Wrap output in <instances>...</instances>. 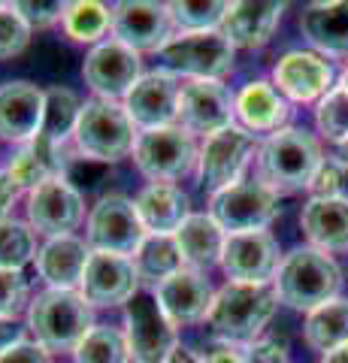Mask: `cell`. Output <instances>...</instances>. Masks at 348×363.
Returning <instances> with one entry per match:
<instances>
[{
    "instance_id": "1",
    "label": "cell",
    "mask_w": 348,
    "mask_h": 363,
    "mask_svg": "<svg viewBox=\"0 0 348 363\" xmlns=\"http://www.w3.org/2000/svg\"><path fill=\"white\" fill-rule=\"evenodd\" d=\"M276 297L291 309L315 312L318 306L336 300L342 288V269L321 248H294L276 272Z\"/></svg>"
},
{
    "instance_id": "2",
    "label": "cell",
    "mask_w": 348,
    "mask_h": 363,
    "mask_svg": "<svg viewBox=\"0 0 348 363\" xmlns=\"http://www.w3.org/2000/svg\"><path fill=\"white\" fill-rule=\"evenodd\" d=\"M321 161H324L321 145L306 128L276 130L257 152L261 182L273 188L276 194H294V191L303 188L309 191V182Z\"/></svg>"
},
{
    "instance_id": "3",
    "label": "cell",
    "mask_w": 348,
    "mask_h": 363,
    "mask_svg": "<svg viewBox=\"0 0 348 363\" xmlns=\"http://www.w3.org/2000/svg\"><path fill=\"white\" fill-rule=\"evenodd\" d=\"M276 288L273 285H242V281H228L209 309L212 333L224 342H245L252 345L261 330L276 315Z\"/></svg>"
},
{
    "instance_id": "4",
    "label": "cell",
    "mask_w": 348,
    "mask_h": 363,
    "mask_svg": "<svg viewBox=\"0 0 348 363\" xmlns=\"http://www.w3.org/2000/svg\"><path fill=\"white\" fill-rule=\"evenodd\" d=\"M28 327L46 351H76L91 333L94 315L79 291H43L28 306Z\"/></svg>"
},
{
    "instance_id": "5",
    "label": "cell",
    "mask_w": 348,
    "mask_h": 363,
    "mask_svg": "<svg viewBox=\"0 0 348 363\" xmlns=\"http://www.w3.org/2000/svg\"><path fill=\"white\" fill-rule=\"evenodd\" d=\"M137 124L130 121L125 104L118 100L91 97L82 104L79 121H76L73 140L88 161L100 164H116L128 157L137 145Z\"/></svg>"
},
{
    "instance_id": "6",
    "label": "cell",
    "mask_w": 348,
    "mask_h": 363,
    "mask_svg": "<svg viewBox=\"0 0 348 363\" xmlns=\"http://www.w3.org/2000/svg\"><path fill=\"white\" fill-rule=\"evenodd\" d=\"M209 215L228 236L266 230L279 218V194L261 179H240L212 194Z\"/></svg>"
},
{
    "instance_id": "7",
    "label": "cell",
    "mask_w": 348,
    "mask_h": 363,
    "mask_svg": "<svg viewBox=\"0 0 348 363\" xmlns=\"http://www.w3.org/2000/svg\"><path fill=\"white\" fill-rule=\"evenodd\" d=\"M233 43L221 30L203 33H176L170 43L158 52L164 70L173 76L206 79V82H221V76L233 70Z\"/></svg>"
},
{
    "instance_id": "8",
    "label": "cell",
    "mask_w": 348,
    "mask_h": 363,
    "mask_svg": "<svg viewBox=\"0 0 348 363\" xmlns=\"http://www.w3.org/2000/svg\"><path fill=\"white\" fill-rule=\"evenodd\" d=\"M197 157L200 152L194 136L176 124L158 130H140L137 145H133V161L145 179H152V185H170L188 176L197 167Z\"/></svg>"
},
{
    "instance_id": "9",
    "label": "cell",
    "mask_w": 348,
    "mask_h": 363,
    "mask_svg": "<svg viewBox=\"0 0 348 363\" xmlns=\"http://www.w3.org/2000/svg\"><path fill=\"white\" fill-rule=\"evenodd\" d=\"M125 324L130 357H137V363H167V357L179 348L176 324L164 315L155 291L133 294L125 309Z\"/></svg>"
},
{
    "instance_id": "10",
    "label": "cell",
    "mask_w": 348,
    "mask_h": 363,
    "mask_svg": "<svg viewBox=\"0 0 348 363\" xmlns=\"http://www.w3.org/2000/svg\"><path fill=\"white\" fill-rule=\"evenodd\" d=\"M254 149H257L254 133L240 128V124H230V128L206 136L203 149H200V157H197L200 188L218 194V191L233 185V182H240L242 169L249 167Z\"/></svg>"
},
{
    "instance_id": "11",
    "label": "cell",
    "mask_w": 348,
    "mask_h": 363,
    "mask_svg": "<svg viewBox=\"0 0 348 363\" xmlns=\"http://www.w3.org/2000/svg\"><path fill=\"white\" fill-rule=\"evenodd\" d=\"M145 236L149 233L140 221L137 203L121 194L100 197L91 215H88V245H91V252L130 257L137 255Z\"/></svg>"
},
{
    "instance_id": "12",
    "label": "cell",
    "mask_w": 348,
    "mask_h": 363,
    "mask_svg": "<svg viewBox=\"0 0 348 363\" xmlns=\"http://www.w3.org/2000/svg\"><path fill=\"white\" fill-rule=\"evenodd\" d=\"M85 218L82 194L70 185V179H49L28 194V224L43 236H73Z\"/></svg>"
},
{
    "instance_id": "13",
    "label": "cell",
    "mask_w": 348,
    "mask_h": 363,
    "mask_svg": "<svg viewBox=\"0 0 348 363\" xmlns=\"http://www.w3.org/2000/svg\"><path fill=\"white\" fill-rule=\"evenodd\" d=\"M82 76L97 97L125 100L130 94V88L142 79V61L125 43L106 40V43H97L94 49L88 52Z\"/></svg>"
},
{
    "instance_id": "14",
    "label": "cell",
    "mask_w": 348,
    "mask_h": 363,
    "mask_svg": "<svg viewBox=\"0 0 348 363\" xmlns=\"http://www.w3.org/2000/svg\"><path fill=\"white\" fill-rule=\"evenodd\" d=\"M170 4L152 0H121L112 6V33L133 52H161L170 43Z\"/></svg>"
},
{
    "instance_id": "15",
    "label": "cell",
    "mask_w": 348,
    "mask_h": 363,
    "mask_svg": "<svg viewBox=\"0 0 348 363\" xmlns=\"http://www.w3.org/2000/svg\"><path fill=\"white\" fill-rule=\"evenodd\" d=\"M233 118H237V97L221 82L191 79L182 85V97H179V121L182 124L179 128H185L191 136H212L230 128Z\"/></svg>"
},
{
    "instance_id": "16",
    "label": "cell",
    "mask_w": 348,
    "mask_h": 363,
    "mask_svg": "<svg viewBox=\"0 0 348 363\" xmlns=\"http://www.w3.org/2000/svg\"><path fill=\"white\" fill-rule=\"evenodd\" d=\"M179 97H182L179 76H173L170 70H152L142 73L140 82L130 88V94L125 97V109L140 130L173 128V121L179 118Z\"/></svg>"
},
{
    "instance_id": "17",
    "label": "cell",
    "mask_w": 348,
    "mask_h": 363,
    "mask_svg": "<svg viewBox=\"0 0 348 363\" xmlns=\"http://www.w3.org/2000/svg\"><path fill=\"white\" fill-rule=\"evenodd\" d=\"M221 267L230 281L269 285V279H276V272H279V242L266 230L230 233L224 240Z\"/></svg>"
},
{
    "instance_id": "18",
    "label": "cell",
    "mask_w": 348,
    "mask_h": 363,
    "mask_svg": "<svg viewBox=\"0 0 348 363\" xmlns=\"http://www.w3.org/2000/svg\"><path fill=\"white\" fill-rule=\"evenodd\" d=\"M273 85L279 94H285L297 104H312L321 100L333 85V67L318 52H303L294 49L279 58L273 70Z\"/></svg>"
},
{
    "instance_id": "19",
    "label": "cell",
    "mask_w": 348,
    "mask_h": 363,
    "mask_svg": "<svg viewBox=\"0 0 348 363\" xmlns=\"http://www.w3.org/2000/svg\"><path fill=\"white\" fill-rule=\"evenodd\" d=\"M137 285H140V276L133 269L130 257L91 252L79 294L91 306H118V303H128L137 294Z\"/></svg>"
},
{
    "instance_id": "20",
    "label": "cell",
    "mask_w": 348,
    "mask_h": 363,
    "mask_svg": "<svg viewBox=\"0 0 348 363\" xmlns=\"http://www.w3.org/2000/svg\"><path fill=\"white\" fill-rule=\"evenodd\" d=\"M155 297H158L164 315L176 327H182V324H197L209 318V309L215 303V291H212L203 272L179 269L176 276H170L155 288Z\"/></svg>"
},
{
    "instance_id": "21",
    "label": "cell",
    "mask_w": 348,
    "mask_h": 363,
    "mask_svg": "<svg viewBox=\"0 0 348 363\" xmlns=\"http://www.w3.org/2000/svg\"><path fill=\"white\" fill-rule=\"evenodd\" d=\"M46 91L30 82H4L0 85V140L30 143L43 128Z\"/></svg>"
},
{
    "instance_id": "22",
    "label": "cell",
    "mask_w": 348,
    "mask_h": 363,
    "mask_svg": "<svg viewBox=\"0 0 348 363\" xmlns=\"http://www.w3.org/2000/svg\"><path fill=\"white\" fill-rule=\"evenodd\" d=\"M285 4L273 0H240L228 4V16L221 21V33L233 43V49H257L273 37L276 25L282 21Z\"/></svg>"
},
{
    "instance_id": "23",
    "label": "cell",
    "mask_w": 348,
    "mask_h": 363,
    "mask_svg": "<svg viewBox=\"0 0 348 363\" xmlns=\"http://www.w3.org/2000/svg\"><path fill=\"white\" fill-rule=\"evenodd\" d=\"M67 157H64V145L49 143L46 136H33L30 143H25L21 149L13 155V161L6 167V176L13 179V185L18 191H30L40 188L49 179H67Z\"/></svg>"
},
{
    "instance_id": "24",
    "label": "cell",
    "mask_w": 348,
    "mask_h": 363,
    "mask_svg": "<svg viewBox=\"0 0 348 363\" xmlns=\"http://www.w3.org/2000/svg\"><path fill=\"white\" fill-rule=\"evenodd\" d=\"M91 248L76 236H55L37 252V272L55 291H76L82 285Z\"/></svg>"
},
{
    "instance_id": "25",
    "label": "cell",
    "mask_w": 348,
    "mask_h": 363,
    "mask_svg": "<svg viewBox=\"0 0 348 363\" xmlns=\"http://www.w3.org/2000/svg\"><path fill=\"white\" fill-rule=\"evenodd\" d=\"M291 116L288 100L279 94V88L273 82H249L240 94H237V118L240 128H245L249 133H269L285 128V121Z\"/></svg>"
},
{
    "instance_id": "26",
    "label": "cell",
    "mask_w": 348,
    "mask_h": 363,
    "mask_svg": "<svg viewBox=\"0 0 348 363\" xmlns=\"http://www.w3.org/2000/svg\"><path fill=\"white\" fill-rule=\"evenodd\" d=\"M300 30L318 55H333V58H348V4L333 0V4H312L303 9Z\"/></svg>"
},
{
    "instance_id": "27",
    "label": "cell",
    "mask_w": 348,
    "mask_h": 363,
    "mask_svg": "<svg viewBox=\"0 0 348 363\" xmlns=\"http://www.w3.org/2000/svg\"><path fill=\"white\" fill-rule=\"evenodd\" d=\"M133 203H137L140 221L149 236H176V230L191 215L188 194L176 185H149Z\"/></svg>"
},
{
    "instance_id": "28",
    "label": "cell",
    "mask_w": 348,
    "mask_h": 363,
    "mask_svg": "<svg viewBox=\"0 0 348 363\" xmlns=\"http://www.w3.org/2000/svg\"><path fill=\"white\" fill-rule=\"evenodd\" d=\"M176 248L182 255V267L203 272L209 267L221 264V252H224V240L228 233L215 224L212 215H188V221L176 230Z\"/></svg>"
},
{
    "instance_id": "29",
    "label": "cell",
    "mask_w": 348,
    "mask_h": 363,
    "mask_svg": "<svg viewBox=\"0 0 348 363\" xmlns=\"http://www.w3.org/2000/svg\"><path fill=\"white\" fill-rule=\"evenodd\" d=\"M300 227L306 230L312 248L321 252L348 248V197L309 200L300 212Z\"/></svg>"
},
{
    "instance_id": "30",
    "label": "cell",
    "mask_w": 348,
    "mask_h": 363,
    "mask_svg": "<svg viewBox=\"0 0 348 363\" xmlns=\"http://www.w3.org/2000/svg\"><path fill=\"white\" fill-rule=\"evenodd\" d=\"M306 342L309 348L330 354V351L348 345V300H330L318 306L315 312H309L306 318Z\"/></svg>"
},
{
    "instance_id": "31",
    "label": "cell",
    "mask_w": 348,
    "mask_h": 363,
    "mask_svg": "<svg viewBox=\"0 0 348 363\" xmlns=\"http://www.w3.org/2000/svg\"><path fill=\"white\" fill-rule=\"evenodd\" d=\"M130 260H133V269H137L140 281H149L155 288L170 276H176L179 269H185L182 255H179L173 236H145L142 245L137 248V255Z\"/></svg>"
},
{
    "instance_id": "32",
    "label": "cell",
    "mask_w": 348,
    "mask_h": 363,
    "mask_svg": "<svg viewBox=\"0 0 348 363\" xmlns=\"http://www.w3.org/2000/svg\"><path fill=\"white\" fill-rule=\"evenodd\" d=\"M82 104L70 88H49L46 91V112H43V128L37 136H46L49 143L64 145L67 136H73L79 121Z\"/></svg>"
},
{
    "instance_id": "33",
    "label": "cell",
    "mask_w": 348,
    "mask_h": 363,
    "mask_svg": "<svg viewBox=\"0 0 348 363\" xmlns=\"http://www.w3.org/2000/svg\"><path fill=\"white\" fill-rule=\"evenodd\" d=\"M76 363H130V345L125 330L109 324H94L73 351Z\"/></svg>"
},
{
    "instance_id": "34",
    "label": "cell",
    "mask_w": 348,
    "mask_h": 363,
    "mask_svg": "<svg viewBox=\"0 0 348 363\" xmlns=\"http://www.w3.org/2000/svg\"><path fill=\"white\" fill-rule=\"evenodd\" d=\"M64 30L76 43H97L112 28V9L97 0H76L64 9Z\"/></svg>"
},
{
    "instance_id": "35",
    "label": "cell",
    "mask_w": 348,
    "mask_h": 363,
    "mask_svg": "<svg viewBox=\"0 0 348 363\" xmlns=\"http://www.w3.org/2000/svg\"><path fill=\"white\" fill-rule=\"evenodd\" d=\"M315 124L324 140L336 145L348 143V91L342 85L330 88L315 106Z\"/></svg>"
},
{
    "instance_id": "36",
    "label": "cell",
    "mask_w": 348,
    "mask_h": 363,
    "mask_svg": "<svg viewBox=\"0 0 348 363\" xmlns=\"http://www.w3.org/2000/svg\"><path fill=\"white\" fill-rule=\"evenodd\" d=\"M33 257V230L30 224L16 218L0 221V269L21 272Z\"/></svg>"
},
{
    "instance_id": "37",
    "label": "cell",
    "mask_w": 348,
    "mask_h": 363,
    "mask_svg": "<svg viewBox=\"0 0 348 363\" xmlns=\"http://www.w3.org/2000/svg\"><path fill=\"white\" fill-rule=\"evenodd\" d=\"M173 25L182 28V33H203V30H221V21L228 16V4L209 0V4H170Z\"/></svg>"
},
{
    "instance_id": "38",
    "label": "cell",
    "mask_w": 348,
    "mask_h": 363,
    "mask_svg": "<svg viewBox=\"0 0 348 363\" xmlns=\"http://www.w3.org/2000/svg\"><path fill=\"white\" fill-rule=\"evenodd\" d=\"M30 28L28 21L16 13L13 4H0V61L16 58L28 49Z\"/></svg>"
},
{
    "instance_id": "39",
    "label": "cell",
    "mask_w": 348,
    "mask_h": 363,
    "mask_svg": "<svg viewBox=\"0 0 348 363\" xmlns=\"http://www.w3.org/2000/svg\"><path fill=\"white\" fill-rule=\"evenodd\" d=\"M342 185H345V164L336 155H330L318 164L315 176L309 182V194H312V200L342 197Z\"/></svg>"
},
{
    "instance_id": "40",
    "label": "cell",
    "mask_w": 348,
    "mask_h": 363,
    "mask_svg": "<svg viewBox=\"0 0 348 363\" xmlns=\"http://www.w3.org/2000/svg\"><path fill=\"white\" fill-rule=\"evenodd\" d=\"M28 303V281L16 269H0V318L16 321Z\"/></svg>"
},
{
    "instance_id": "41",
    "label": "cell",
    "mask_w": 348,
    "mask_h": 363,
    "mask_svg": "<svg viewBox=\"0 0 348 363\" xmlns=\"http://www.w3.org/2000/svg\"><path fill=\"white\" fill-rule=\"evenodd\" d=\"M16 6V13L28 21V28H49L55 25V21H61L64 18V9L67 4H61V0H18Z\"/></svg>"
},
{
    "instance_id": "42",
    "label": "cell",
    "mask_w": 348,
    "mask_h": 363,
    "mask_svg": "<svg viewBox=\"0 0 348 363\" xmlns=\"http://www.w3.org/2000/svg\"><path fill=\"white\" fill-rule=\"evenodd\" d=\"M245 363H288V345L279 339H254L242 354Z\"/></svg>"
},
{
    "instance_id": "43",
    "label": "cell",
    "mask_w": 348,
    "mask_h": 363,
    "mask_svg": "<svg viewBox=\"0 0 348 363\" xmlns=\"http://www.w3.org/2000/svg\"><path fill=\"white\" fill-rule=\"evenodd\" d=\"M0 363H49V351L40 342H25V339H21L18 345L6 348L4 354H0Z\"/></svg>"
},
{
    "instance_id": "44",
    "label": "cell",
    "mask_w": 348,
    "mask_h": 363,
    "mask_svg": "<svg viewBox=\"0 0 348 363\" xmlns=\"http://www.w3.org/2000/svg\"><path fill=\"white\" fill-rule=\"evenodd\" d=\"M18 197V188L13 185V179L6 176V169L0 173V221L9 218V212H13V203Z\"/></svg>"
},
{
    "instance_id": "45",
    "label": "cell",
    "mask_w": 348,
    "mask_h": 363,
    "mask_svg": "<svg viewBox=\"0 0 348 363\" xmlns=\"http://www.w3.org/2000/svg\"><path fill=\"white\" fill-rule=\"evenodd\" d=\"M21 342V327L16 321H6V318H0V354H4L6 348H13Z\"/></svg>"
},
{
    "instance_id": "46",
    "label": "cell",
    "mask_w": 348,
    "mask_h": 363,
    "mask_svg": "<svg viewBox=\"0 0 348 363\" xmlns=\"http://www.w3.org/2000/svg\"><path fill=\"white\" fill-rule=\"evenodd\" d=\"M200 363H245V360H242V354H237V351L218 348V351H209V354L200 360Z\"/></svg>"
},
{
    "instance_id": "47",
    "label": "cell",
    "mask_w": 348,
    "mask_h": 363,
    "mask_svg": "<svg viewBox=\"0 0 348 363\" xmlns=\"http://www.w3.org/2000/svg\"><path fill=\"white\" fill-rule=\"evenodd\" d=\"M167 363H200V360H197L194 354H191L188 348H182V345H179V348L173 351V354L167 357Z\"/></svg>"
},
{
    "instance_id": "48",
    "label": "cell",
    "mask_w": 348,
    "mask_h": 363,
    "mask_svg": "<svg viewBox=\"0 0 348 363\" xmlns=\"http://www.w3.org/2000/svg\"><path fill=\"white\" fill-rule=\"evenodd\" d=\"M321 363H348V345L330 351V354H324V357H321Z\"/></svg>"
},
{
    "instance_id": "49",
    "label": "cell",
    "mask_w": 348,
    "mask_h": 363,
    "mask_svg": "<svg viewBox=\"0 0 348 363\" xmlns=\"http://www.w3.org/2000/svg\"><path fill=\"white\" fill-rule=\"evenodd\" d=\"M336 157H339V161L348 167V143H342V145H339V155H336Z\"/></svg>"
},
{
    "instance_id": "50",
    "label": "cell",
    "mask_w": 348,
    "mask_h": 363,
    "mask_svg": "<svg viewBox=\"0 0 348 363\" xmlns=\"http://www.w3.org/2000/svg\"><path fill=\"white\" fill-rule=\"evenodd\" d=\"M345 91H348V67H345V70H342V82H339Z\"/></svg>"
}]
</instances>
